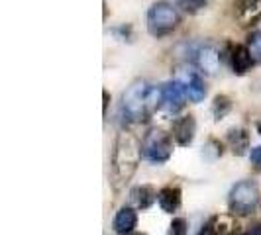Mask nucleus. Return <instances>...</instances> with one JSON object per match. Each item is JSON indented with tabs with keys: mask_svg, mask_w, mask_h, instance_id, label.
Masks as SVG:
<instances>
[{
	"mask_svg": "<svg viewBox=\"0 0 261 235\" xmlns=\"http://www.w3.org/2000/svg\"><path fill=\"white\" fill-rule=\"evenodd\" d=\"M249 235H261V223H255V225H251V229H249Z\"/></svg>",
	"mask_w": 261,
	"mask_h": 235,
	"instance_id": "obj_24",
	"label": "nucleus"
},
{
	"mask_svg": "<svg viewBox=\"0 0 261 235\" xmlns=\"http://www.w3.org/2000/svg\"><path fill=\"white\" fill-rule=\"evenodd\" d=\"M136 225H138V214L132 206H122L112 220V227L118 235H130L136 229Z\"/></svg>",
	"mask_w": 261,
	"mask_h": 235,
	"instance_id": "obj_13",
	"label": "nucleus"
},
{
	"mask_svg": "<svg viewBox=\"0 0 261 235\" xmlns=\"http://www.w3.org/2000/svg\"><path fill=\"white\" fill-rule=\"evenodd\" d=\"M161 91H163V110L175 116L179 114L181 110L187 104V86L181 78H173V80H167L165 84H161Z\"/></svg>",
	"mask_w": 261,
	"mask_h": 235,
	"instance_id": "obj_7",
	"label": "nucleus"
},
{
	"mask_svg": "<svg viewBox=\"0 0 261 235\" xmlns=\"http://www.w3.org/2000/svg\"><path fill=\"white\" fill-rule=\"evenodd\" d=\"M249 163H251L253 169L261 172V145L253 147V149L249 151Z\"/></svg>",
	"mask_w": 261,
	"mask_h": 235,
	"instance_id": "obj_21",
	"label": "nucleus"
},
{
	"mask_svg": "<svg viewBox=\"0 0 261 235\" xmlns=\"http://www.w3.org/2000/svg\"><path fill=\"white\" fill-rule=\"evenodd\" d=\"M134 235H147V233H134Z\"/></svg>",
	"mask_w": 261,
	"mask_h": 235,
	"instance_id": "obj_26",
	"label": "nucleus"
},
{
	"mask_svg": "<svg viewBox=\"0 0 261 235\" xmlns=\"http://www.w3.org/2000/svg\"><path fill=\"white\" fill-rule=\"evenodd\" d=\"M130 200L136 210H149L157 200V190L151 184H140L130 190Z\"/></svg>",
	"mask_w": 261,
	"mask_h": 235,
	"instance_id": "obj_14",
	"label": "nucleus"
},
{
	"mask_svg": "<svg viewBox=\"0 0 261 235\" xmlns=\"http://www.w3.org/2000/svg\"><path fill=\"white\" fill-rule=\"evenodd\" d=\"M183 82L185 86H187V96H189L191 102L198 104V102L204 100V96H206V84H204V80H202L198 71H189Z\"/></svg>",
	"mask_w": 261,
	"mask_h": 235,
	"instance_id": "obj_15",
	"label": "nucleus"
},
{
	"mask_svg": "<svg viewBox=\"0 0 261 235\" xmlns=\"http://www.w3.org/2000/svg\"><path fill=\"white\" fill-rule=\"evenodd\" d=\"M234 218L228 214H216V216H210L208 220L202 223L200 231L196 235H234Z\"/></svg>",
	"mask_w": 261,
	"mask_h": 235,
	"instance_id": "obj_11",
	"label": "nucleus"
},
{
	"mask_svg": "<svg viewBox=\"0 0 261 235\" xmlns=\"http://www.w3.org/2000/svg\"><path fill=\"white\" fill-rule=\"evenodd\" d=\"M181 200H183V192L179 186L167 184L157 192V204L165 214H173L181 208Z\"/></svg>",
	"mask_w": 261,
	"mask_h": 235,
	"instance_id": "obj_12",
	"label": "nucleus"
},
{
	"mask_svg": "<svg viewBox=\"0 0 261 235\" xmlns=\"http://www.w3.org/2000/svg\"><path fill=\"white\" fill-rule=\"evenodd\" d=\"M222 57L230 61V67L238 77L246 75L248 71H251V67L255 65V59L249 53L248 45H228V51L222 53Z\"/></svg>",
	"mask_w": 261,
	"mask_h": 235,
	"instance_id": "obj_9",
	"label": "nucleus"
},
{
	"mask_svg": "<svg viewBox=\"0 0 261 235\" xmlns=\"http://www.w3.org/2000/svg\"><path fill=\"white\" fill-rule=\"evenodd\" d=\"M179 6L171 4L167 0H157L149 6L147 16H145V24L149 36L161 39L165 36L173 34L177 26L181 24V14L177 10Z\"/></svg>",
	"mask_w": 261,
	"mask_h": 235,
	"instance_id": "obj_2",
	"label": "nucleus"
},
{
	"mask_svg": "<svg viewBox=\"0 0 261 235\" xmlns=\"http://www.w3.org/2000/svg\"><path fill=\"white\" fill-rule=\"evenodd\" d=\"M234 18L242 27L255 26L261 20V0H236Z\"/></svg>",
	"mask_w": 261,
	"mask_h": 235,
	"instance_id": "obj_10",
	"label": "nucleus"
},
{
	"mask_svg": "<svg viewBox=\"0 0 261 235\" xmlns=\"http://www.w3.org/2000/svg\"><path fill=\"white\" fill-rule=\"evenodd\" d=\"M196 135V120L193 114H185L173 120L171 124V137L179 147H189Z\"/></svg>",
	"mask_w": 261,
	"mask_h": 235,
	"instance_id": "obj_8",
	"label": "nucleus"
},
{
	"mask_svg": "<svg viewBox=\"0 0 261 235\" xmlns=\"http://www.w3.org/2000/svg\"><path fill=\"white\" fill-rule=\"evenodd\" d=\"M226 141L230 145V149H232V153L236 157H242L248 153L249 149V133L246 130H242V128H234V130L228 131V137H226Z\"/></svg>",
	"mask_w": 261,
	"mask_h": 235,
	"instance_id": "obj_16",
	"label": "nucleus"
},
{
	"mask_svg": "<svg viewBox=\"0 0 261 235\" xmlns=\"http://www.w3.org/2000/svg\"><path fill=\"white\" fill-rule=\"evenodd\" d=\"M240 235H249V231H246V233H240Z\"/></svg>",
	"mask_w": 261,
	"mask_h": 235,
	"instance_id": "obj_25",
	"label": "nucleus"
},
{
	"mask_svg": "<svg viewBox=\"0 0 261 235\" xmlns=\"http://www.w3.org/2000/svg\"><path fill=\"white\" fill-rule=\"evenodd\" d=\"M261 206V190L255 181H240L228 194V208L232 216H253Z\"/></svg>",
	"mask_w": 261,
	"mask_h": 235,
	"instance_id": "obj_3",
	"label": "nucleus"
},
{
	"mask_svg": "<svg viewBox=\"0 0 261 235\" xmlns=\"http://www.w3.org/2000/svg\"><path fill=\"white\" fill-rule=\"evenodd\" d=\"M230 110H232V100H230L226 94L214 96V100H212V116H214L216 122H220Z\"/></svg>",
	"mask_w": 261,
	"mask_h": 235,
	"instance_id": "obj_17",
	"label": "nucleus"
},
{
	"mask_svg": "<svg viewBox=\"0 0 261 235\" xmlns=\"http://www.w3.org/2000/svg\"><path fill=\"white\" fill-rule=\"evenodd\" d=\"M189 233V223L185 218H173L169 223V235H187Z\"/></svg>",
	"mask_w": 261,
	"mask_h": 235,
	"instance_id": "obj_20",
	"label": "nucleus"
},
{
	"mask_svg": "<svg viewBox=\"0 0 261 235\" xmlns=\"http://www.w3.org/2000/svg\"><path fill=\"white\" fill-rule=\"evenodd\" d=\"M246 45H248L249 53L253 55L255 63H261V30H253L246 39Z\"/></svg>",
	"mask_w": 261,
	"mask_h": 235,
	"instance_id": "obj_18",
	"label": "nucleus"
},
{
	"mask_svg": "<svg viewBox=\"0 0 261 235\" xmlns=\"http://www.w3.org/2000/svg\"><path fill=\"white\" fill-rule=\"evenodd\" d=\"M151 84L144 78H136L130 86L122 94V114L128 122H142L145 116H149L147 112V96H149Z\"/></svg>",
	"mask_w": 261,
	"mask_h": 235,
	"instance_id": "obj_4",
	"label": "nucleus"
},
{
	"mask_svg": "<svg viewBox=\"0 0 261 235\" xmlns=\"http://www.w3.org/2000/svg\"><path fill=\"white\" fill-rule=\"evenodd\" d=\"M193 65L198 73L216 75L222 65V51L214 43H200L193 49Z\"/></svg>",
	"mask_w": 261,
	"mask_h": 235,
	"instance_id": "obj_6",
	"label": "nucleus"
},
{
	"mask_svg": "<svg viewBox=\"0 0 261 235\" xmlns=\"http://www.w3.org/2000/svg\"><path fill=\"white\" fill-rule=\"evenodd\" d=\"M142 157V141L132 131H120L110 159V186L114 192H122L128 186L140 167Z\"/></svg>",
	"mask_w": 261,
	"mask_h": 235,
	"instance_id": "obj_1",
	"label": "nucleus"
},
{
	"mask_svg": "<svg viewBox=\"0 0 261 235\" xmlns=\"http://www.w3.org/2000/svg\"><path fill=\"white\" fill-rule=\"evenodd\" d=\"M259 131H261V130H259Z\"/></svg>",
	"mask_w": 261,
	"mask_h": 235,
	"instance_id": "obj_27",
	"label": "nucleus"
},
{
	"mask_svg": "<svg viewBox=\"0 0 261 235\" xmlns=\"http://www.w3.org/2000/svg\"><path fill=\"white\" fill-rule=\"evenodd\" d=\"M142 153L151 165H165L173 155V137L159 128L147 130L142 139Z\"/></svg>",
	"mask_w": 261,
	"mask_h": 235,
	"instance_id": "obj_5",
	"label": "nucleus"
},
{
	"mask_svg": "<svg viewBox=\"0 0 261 235\" xmlns=\"http://www.w3.org/2000/svg\"><path fill=\"white\" fill-rule=\"evenodd\" d=\"M102 98H105V104H102V114H108V102H110V94L108 91H102Z\"/></svg>",
	"mask_w": 261,
	"mask_h": 235,
	"instance_id": "obj_23",
	"label": "nucleus"
},
{
	"mask_svg": "<svg viewBox=\"0 0 261 235\" xmlns=\"http://www.w3.org/2000/svg\"><path fill=\"white\" fill-rule=\"evenodd\" d=\"M206 4H208V0H177V6L185 14H198Z\"/></svg>",
	"mask_w": 261,
	"mask_h": 235,
	"instance_id": "obj_19",
	"label": "nucleus"
},
{
	"mask_svg": "<svg viewBox=\"0 0 261 235\" xmlns=\"http://www.w3.org/2000/svg\"><path fill=\"white\" fill-rule=\"evenodd\" d=\"M112 34H114L118 39H122V41H126V39L130 41V38H132V26H126V24H124V26L116 27Z\"/></svg>",
	"mask_w": 261,
	"mask_h": 235,
	"instance_id": "obj_22",
	"label": "nucleus"
}]
</instances>
